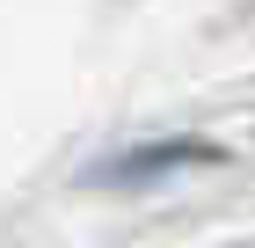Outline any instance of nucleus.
<instances>
[{"mask_svg": "<svg viewBox=\"0 0 255 248\" xmlns=\"http://www.w3.org/2000/svg\"><path fill=\"white\" fill-rule=\"evenodd\" d=\"M168 161H204V146H197V139H160L153 153H131V161H110V168H102V183H138V175L168 168Z\"/></svg>", "mask_w": 255, "mask_h": 248, "instance_id": "1", "label": "nucleus"}]
</instances>
